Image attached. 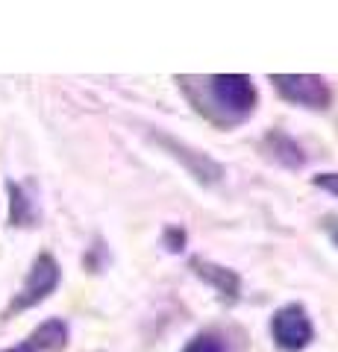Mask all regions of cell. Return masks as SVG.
Masks as SVG:
<instances>
[{
  "label": "cell",
  "mask_w": 338,
  "mask_h": 352,
  "mask_svg": "<svg viewBox=\"0 0 338 352\" xmlns=\"http://www.w3.org/2000/svg\"><path fill=\"white\" fill-rule=\"evenodd\" d=\"M182 94L194 112L203 115L218 129H233L256 112L259 91L244 74H215V76H177Z\"/></svg>",
  "instance_id": "6da1fadb"
},
{
  "label": "cell",
  "mask_w": 338,
  "mask_h": 352,
  "mask_svg": "<svg viewBox=\"0 0 338 352\" xmlns=\"http://www.w3.org/2000/svg\"><path fill=\"white\" fill-rule=\"evenodd\" d=\"M59 279H62V270H59L56 258H53L50 252H41V256L32 261V267H30V273H27V279H24V285H21V291L15 294V300L9 302L6 314L12 317V314L27 311V308H32V305L45 302L47 296L56 291Z\"/></svg>",
  "instance_id": "7a4b0ae2"
},
{
  "label": "cell",
  "mask_w": 338,
  "mask_h": 352,
  "mask_svg": "<svg viewBox=\"0 0 338 352\" xmlns=\"http://www.w3.org/2000/svg\"><path fill=\"white\" fill-rule=\"evenodd\" d=\"M271 338L282 352H303L315 340V326L309 311L300 302H288L271 317Z\"/></svg>",
  "instance_id": "3957f363"
},
{
  "label": "cell",
  "mask_w": 338,
  "mask_h": 352,
  "mask_svg": "<svg viewBox=\"0 0 338 352\" xmlns=\"http://www.w3.org/2000/svg\"><path fill=\"white\" fill-rule=\"evenodd\" d=\"M271 82L279 91L282 100H288L294 106L312 109V112H324L332 103V91L326 85L324 76L315 74H274Z\"/></svg>",
  "instance_id": "277c9868"
},
{
  "label": "cell",
  "mask_w": 338,
  "mask_h": 352,
  "mask_svg": "<svg viewBox=\"0 0 338 352\" xmlns=\"http://www.w3.org/2000/svg\"><path fill=\"white\" fill-rule=\"evenodd\" d=\"M68 346V323L53 317V320H45L30 338H24L18 346L3 349V352H62Z\"/></svg>",
  "instance_id": "5b68a950"
},
{
  "label": "cell",
  "mask_w": 338,
  "mask_h": 352,
  "mask_svg": "<svg viewBox=\"0 0 338 352\" xmlns=\"http://www.w3.org/2000/svg\"><path fill=\"white\" fill-rule=\"evenodd\" d=\"M191 270L198 273V276H200L206 285H212L221 300H230V302L238 300V291H242V279H238L235 270L221 267V264L206 261V258H191Z\"/></svg>",
  "instance_id": "8992f818"
},
{
  "label": "cell",
  "mask_w": 338,
  "mask_h": 352,
  "mask_svg": "<svg viewBox=\"0 0 338 352\" xmlns=\"http://www.w3.org/2000/svg\"><path fill=\"white\" fill-rule=\"evenodd\" d=\"M156 141L159 144H165L168 150H173V156L185 162V168L194 173V179L198 182H218L221 179V173H224L221 164L212 162L209 156H203V153H198V150H189L185 144H177V141L168 138V135H156Z\"/></svg>",
  "instance_id": "52a82bcc"
},
{
  "label": "cell",
  "mask_w": 338,
  "mask_h": 352,
  "mask_svg": "<svg viewBox=\"0 0 338 352\" xmlns=\"http://www.w3.org/2000/svg\"><path fill=\"white\" fill-rule=\"evenodd\" d=\"M242 335H235L233 329H203V332L194 335L182 352H242Z\"/></svg>",
  "instance_id": "ba28073f"
},
{
  "label": "cell",
  "mask_w": 338,
  "mask_h": 352,
  "mask_svg": "<svg viewBox=\"0 0 338 352\" xmlns=\"http://www.w3.org/2000/svg\"><path fill=\"white\" fill-rule=\"evenodd\" d=\"M265 150H271V159L286 164V168H303L306 164V156L297 147V141H291L286 132H271L265 138Z\"/></svg>",
  "instance_id": "9c48e42d"
},
{
  "label": "cell",
  "mask_w": 338,
  "mask_h": 352,
  "mask_svg": "<svg viewBox=\"0 0 338 352\" xmlns=\"http://www.w3.org/2000/svg\"><path fill=\"white\" fill-rule=\"evenodd\" d=\"M6 188H9V197H12V200H9V208H12V223H15V226H32V223L39 220L36 203L30 200L27 191L21 188L18 182H9Z\"/></svg>",
  "instance_id": "30bf717a"
},
{
  "label": "cell",
  "mask_w": 338,
  "mask_h": 352,
  "mask_svg": "<svg viewBox=\"0 0 338 352\" xmlns=\"http://www.w3.org/2000/svg\"><path fill=\"white\" fill-rule=\"evenodd\" d=\"M312 182L318 185V188H324V191H330V194L338 197V173H318Z\"/></svg>",
  "instance_id": "8fae6325"
},
{
  "label": "cell",
  "mask_w": 338,
  "mask_h": 352,
  "mask_svg": "<svg viewBox=\"0 0 338 352\" xmlns=\"http://www.w3.org/2000/svg\"><path fill=\"white\" fill-rule=\"evenodd\" d=\"M326 232H330V238H332V244L338 247V220H326Z\"/></svg>",
  "instance_id": "7c38bea8"
}]
</instances>
